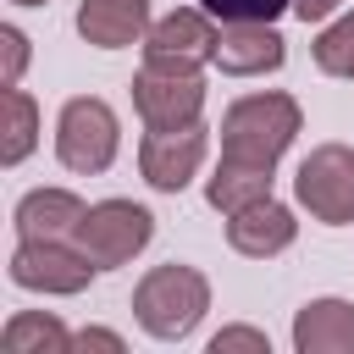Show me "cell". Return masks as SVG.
Returning a JSON list of instances; mask_svg holds the SVG:
<instances>
[{
  "mask_svg": "<svg viewBox=\"0 0 354 354\" xmlns=\"http://www.w3.org/2000/svg\"><path fill=\"white\" fill-rule=\"evenodd\" d=\"M299 127H304V111H299L293 94H282V88L243 94L221 116V160L254 166V171H277V160L288 155Z\"/></svg>",
  "mask_w": 354,
  "mask_h": 354,
  "instance_id": "cell-1",
  "label": "cell"
},
{
  "mask_svg": "<svg viewBox=\"0 0 354 354\" xmlns=\"http://www.w3.org/2000/svg\"><path fill=\"white\" fill-rule=\"evenodd\" d=\"M205 310H210V282H205V271L177 266V260L144 271V282L133 288V315H138V326H144L149 337H160V343H183V337L205 321Z\"/></svg>",
  "mask_w": 354,
  "mask_h": 354,
  "instance_id": "cell-2",
  "label": "cell"
},
{
  "mask_svg": "<svg viewBox=\"0 0 354 354\" xmlns=\"http://www.w3.org/2000/svg\"><path fill=\"white\" fill-rule=\"evenodd\" d=\"M116 149H122V122H116V111H111L100 94H77V100L61 105L55 155H61L66 171L94 177V171H105V166L116 160Z\"/></svg>",
  "mask_w": 354,
  "mask_h": 354,
  "instance_id": "cell-3",
  "label": "cell"
},
{
  "mask_svg": "<svg viewBox=\"0 0 354 354\" xmlns=\"http://www.w3.org/2000/svg\"><path fill=\"white\" fill-rule=\"evenodd\" d=\"M94 260L77 249V243H66V238H17V249H11V266H6V277L22 288V293H44V299H72V293H83L88 282H94Z\"/></svg>",
  "mask_w": 354,
  "mask_h": 354,
  "instance_id": "cell-4",
  "label": "cell"
},
{
  "mask_svg": "<svg viewBox=\"0 0 354 354\" xmlns=\"http://www.w3.org/2000/svg\"><path fill=\"white\" fill-rule=\"evenodd\" d=\"M149 238H155V216H149L144 205H133V199H100V205H88V216H83L77 232H72V243H77L100 271L127 266L133 254L149 249Z\"/></svg>",
  "mask_w": 354,
  "mask_h": 354,
  "instance_id": "cell-5",
  "label": "cell"
},
{
  "mask_svg": "<svg viewBox=\"0 0 354 354\" xmlns=\"http://www.w3.org/2000/svg\"><path fill=\"white\" fill-rule=\"evenodd\" d=\"M293 194L310 210V221L348 227L354 221V149L348 144H315L293 171Z\"/></svg>",
  "mask_w": 354,
  "mask_h": 354,
  "instance_id": "cell-6",
  "label": "cell"
},
{
  "mask_svg": "<svg viewBox=\"0 0 354 354\" xmlns=\"http://www.w3.org/2000/svg\"><path fill=\"white\" fill-rule=\"evenodd\" d=\"M216 44H221V28L210 22V11L177 6V11H166L160 22H149V33H144V66L205 72V66L216 61Z\"/></svg>",
  "mask_w": 354,
  "mask_h": 354,
  "instance_id": "cell-7",
  "label": "cell"
},
{
  "mask_svg": "<svg viewBox=\"0 0 354 354\" xmlns=\"http://www.w3.org/2000/svg\"><path fill=\"white\" fill-rule=\"evenodd\" d=\"M133 111L144 127L166 133V127H194L205 116V77L199 72H166V66H144L133 77Z\"/></svg>",
  "mask_w": 354,
  "mask_h": 354,
  "instance_id": "cell-8",
  "label": "cell"
},
{
  "mask_svg": "<svg viewBox=\"0 0 354 354\" xmlns=\"http://www.w3.org/2000/svg\"><path fill=\"white\" fill-rule=\"evenodd\" d=\"M205 149H210L205 122H194V127H166V133L149 127L144 144H138V171H144V183H149L155 194H183V188L199 177Z\"/></svg>",
  "mask_w": 354,
  "mask_h": 354,
  "instance_id": "cell-9",
  "label": "cell"
},
{
  "mask_svg": "<svg viewBox=\"0 0 354 354\" xmlns=\"http://www.w3.org/2000/svg\"><path fill=\"white\" fill-rule=\"evenodd\" d=\"M293 238H299V216L282 199H254V205L227 216V243L243 260H271V254L293 249Z\"/></svg>",
  "mask_w": 354,
  "mask_h": 354,
  "instance_id": "cell-10",
  "label": "cell"
},
{
  "mask_svg": "<svg viewBox=\"0 0 354 354\" xmlns=\"http://www.w3.org/2000/svg\"><path fill=\"white\" fill-rule=\"evenodd\" d=\"M288 61V39L271 22H227L216 44V66L227 77H266Z\"/></svg>",
  "mask_w": 354,
  "mask_h": 354,
  "instance_id": "cell-11",
  "label": "cell"
},
{
  "mask_svg": "<svg viewBox=\"0 0 354 354\" xmlns=\"http://www.w3.org/2000/svg\"><path fill=\"white\" fill-rule=\"evenodd\" d=\"M77 33H83V44H100V50L144 44L149 0H83L77 6Z\"/></svg>",
  "mask_w": 354,
  "mask_h": 354,
  "instance_id": "cell-12",
  "label": "cell"
},
{
  "mask_svg": "<svg viewBox=\"0 0 354 354\" xmlns=\"http://www.w3.org/2000/svg\"><path fill=\"white\" fill-rule=\"evenodd\" d=\"M299 354H354V304L348 299H310L293 315Z\"/></svg>",
  "mask_w": 354,
  "mask_h": 354,
  "instance_id": "cell-13",
  "label": "cell"
},
{
  "mask_svg": "<svg viewBox=\"0 0 354 354\" xmlns=\"http://www.w3.org/2000/svg\"><path fill=\"white\" fill-rule=\"evenodd\" d=\"M83 216H88V205H83L72 188H33V194H22L17 210H11L17 238H72Z\"/></svg>",
  "mask_w": 354,
  "mask_h": 354,
  "instance_id": "cell-14",
  "label": "cell"
},
{
  "mask_svg": "<svg viewBox=\"0 0 354 354\" xmlns=\"http://www.w3.org/2000/svg\"><path fill=\"white\" fill-rule=\"evenodd\" d=\"M6 354H72V332L50 310H17L0 332Z\"/></svg>",
  "mask_w": 354,
  "mask_h": 354,
  "instance_id": "cell-15",
  "label": "cell"
},
{
  "mask_svg": "<svg viewBox=\"0 0 354 354\" xmlns=\"http://www.w3.org/2000/svg\"><path fill=\"white\" fill-rule=\"evenodd\" d=\"M0 166H22L28 155H33V144H39V105H33V94L28 88H6V100H0Z\"/></svg>",
  "mask_w": 354,
  "mask_h": 354,
  "instance_id": "cell-16",
  "label": "cell"
},
{
  "mask_svg": "<svg viewBox=\"0 0 354 354\" xmlns=\"http://www.w3.org/2000/svg\"><path fill=\"white\" fill-rule=\"evenodd\" d=\"M205 199H210L221 216H232V210H243V205H254V199H271V171L216 160V171H210V183H205Z\"/></svg>",
  "mask_w": 354,
  "mask_h": 354,
  "instance_id": "cell-17",
  "label": "cell"
},
{
  "mask_svg": "<svg viewBox=\"0 0 354 354\" xmlns=\"http://www.w3.org/2000/svg\"><path fill=\"white\" fill-rule=\"evenodd\" d=\"M310 50H315V66H321L326 77H354V6H348L337 22H326Z\"/></svg>",
  "mask_w": 354,
  "mask_h": 354,
  "instance_id": "cell-18",
  "label": "cell"
},
{
  "mask_svg": "<svg viewBox=\"0 0 354 354\" xmlns=\"http://www.w3.org/2000/svg\"><path fill=\"white\" fill-rule=\"evenodd\" d=\"M216 22H277L282 11H293V0H199Z\"/></svg>",
  "mask_w": 354,
  "mask_h": 354,
  "instance_id": "cell-19",
  "label": "cell"
},
{
  "mask_svg": "<svg viewBox=\"0 0 354 354\" xmlns=\"http://www.w3.org/2000/svg\"><path fill=\"white\" fill-rule=\"evenodd\" d=\"M232 348H254V354H271V337L260 326H221L210 337V354H232Z\"/></svg>",
  "mask_w": 354,
  "mask_h": 354,
  "instance_id": "cell-20",
  "label": "cell"
},
{
  "mask_svg": "<svg viewBox=\"0 0 354 354\" xmlns=\"http://www.w3.org/2000/svg\"><path fill=\"white\" fill-rule=\"evenodd\" d=\"M0 44H6V77H0V83L17 88V83H22V66H28V33L6 22V28H0Z\"/></svg>",
  "mask_w": 354,
  "mask_h": 354,
  "instance_id": "cell-21",
  "label": "cell"
},
{
  "mask_svg": "<svg viewBox=\"0 0 354 354\" xmlns=\"http://www.w3.org/2000/svg\"><path fill=\"white\" fill-rule=\"evenodd\" d=\"M72 348H111V354H122L127 343L116 332H105V326H83V332H72Z\"/></svg>",
  "mask_w": 354,
  "mask_h": 354,
  "instance_id": "cell-22",
  "label": "cell"
},
{
  "mask_svg": "<svg viewBox=\"0 0 354 354\" xmlns=\"http://www.w3.org/2000/svg\"><path fill=\"white\" fill-rule=\"evenodd\" d=\"M337 6H343V0H293V17H299V22H326Z\"/></svg>",
  "mask_w": 354,
  "mask_h": 354,
  "instance_id": "cell-23",
  "label": "cell"
},
{
  "mask_svg": "<svg viewBox=\"0 0 354 354\" xmlns=\"http://www.w3.org/2000/svg\"><path fill=\"white\" fill-rule=\"evenodd\" d=\"M11 6H44V0H11Z\"/></svg>",
  "mask_w": 354,
  "mask_h": 354,
  "instance_id": "cell-24",
  "label": "cell"
}]
</instances>
